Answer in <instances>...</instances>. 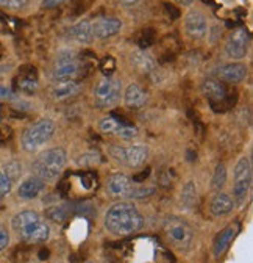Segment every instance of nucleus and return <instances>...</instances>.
Returning <instances> with one entry per match:
<instances>
[{
	"mask_svg": "<svg viewBox=\"0 0 253 263\" xmlns=\"http://www.w3.org/2000/svg\"><path fill=\"white\" fill-rule=\"evenodd\" d=\"M248 46H250L248 31H247V28L239 27L230 33V36L225 43V53L231 60H242V58H245V55L248 52Z\"/></svg>",
	"mask_w": 253,
	"mask_h": 263,
	"instance_id": "f8f14e48",
	"label": "nucleus"
},
{
	"mask_svg": "<svg viewBox=\"0 0 253 263\" xmlns=\"http://www.w3.org/2000/svg\"><path fill=\"white\" fill-rule=\"evenodd\" d=\"M99 163H100V155L97 152H86L78 160V164H81V166H96Z\"/></svg>",
	"mask_w": 253,
	"mask_h": 263,
	"instance_id": "7c9ffc66",
	"label": "nucleus"
},
{
	"mask_svg": "<svg viewBox=\"0 0 253 263\" xmlns=\"http://www.w3.org/2000/svg\"><path fill=\"white\" fill-rule=\"evenodd\" d=\"M81 91V85L78 80H62V82H55V85L50 89V94L55 101H66L69 97L77 96Z\"/></svg>",
	"mask_w": 253,
	"mask_h": 263,
	"instance_id": "dca6fc26",
	"label": "nucleus"
},
{
	"mask_svg": "<svg viewBox=\"0 0 253 263\" xmlns=\"http://www.w3.org/2000/svg\"><path fill=\"white\" fill-rule=\"evenodd\" d=\"M196 202H197V188L193 180H189L181 190V205L184 209H193Z\"/></svg>",
	"mask_w": 253,
	"mask_h": 263,
	"instance_id": "b1692460",
	"label": "nucleus"
},
{
	"mask_svg": "<svg viewBox=\"0 0 253 263\" xmlns=\"http://www.w3.org/2000/svg\"><path fill=\"white\" fill-rule=\"evenodd\" d=\"M47 216L53 221H62L66 218V213L62 210V207H53V209L47 210Z\"/></svg>",
	"mask_w": 253,
	"mask_h": 263,
	"instance_id": "2f4dec72",
	"label": "nucleus"
},
{
	"mask_svg": "<svg viewBox=\"0 0 253 263\" xmlns=\"http://www.w3.org/2000/svg\"><path fill=\"white\" fill-rule=\"evenodd\" d=\"M178 2H180V4H191L193 0H178Z\"/></svg>",
	"mask_w": 253,
	"mask_h": 263,
	"instance_id": "a19ab883",
	"label": "nucleus"
},
{
	"mask_svg": "<svg viewBox=\"0 0 253 263\" xmlns=\"http://www.w3.org/2000/svg\"><path fill=\"white\" fill-rule=\"evenodd\" d=\"M30 0H0V8L10 10V11H19L28 7Z\"/></svg>",
	"mask_w": 253,
	"mask_h": 263,
	"instance_id": "c85d7f7f",
	"label": "nucleus"
},
{
	"mask_svg": "<svg viewBox=\"0 0 253 263\" xmlns=\"http://www.w3.org/2000/svg\"><path fill=\"white\" fill-rule=\"evenodd\" d=\"M132 63L145 77H152L153 74H156V63L145 50H136L135 53H132Z\"/></svg>",
	"mask_w": 253,
	"mask_h": 263,
	"instance_id": "aec40b11",
	"label": "nucleus"
},
{
	"mask_svg": "<svg viewBox=\"0 0 253 263\" xmlns=\"http://www.w3.org/2000/svg\"><path fill=\"white\" fill-rule=\"evenodd\" d=\"M85 63L78 60L74 53H66L56 58L55 66L52 69V80L62 82V80H78L83 76Z\"/></svg>",
	"mask_w": 253,
	"mask_h": 263,
	"instance_id": "0eeeda50",
	"label": "nucleus"
},
{
	"mask_svg": "<svg viewBox=\"0 0 253 263\" xmlns=\"http://www.w3.org/2000/svg\"><path fill=\"white\" fill-rule=\"evenodd\" d=\"M219 79L227 83H239L247 77V68L242 63H230L224 64L217 72Z\"/></svg>",
	"mask_w": 253,
	"mask_h": 263,
	"instance_id": "a211bd4d",
	"label": "nucleus"
},
{
	"mask_svg": "<svg viewBox=\"0 0 253 263\" xmlns=\"http://www.w3.org/2000/svg\"><path fill=\"white\" fill-rule=\"evenodd\" d=\"M10 245V235H8V230L0 224V252L5 251Z\"/></svg>",
	"mask_w": 253,
	"mask_h": 263,
	"instance_id": "473e14b6",
	"label": "nucleus"
},
{
	"mask_svg": "<svg viewBox=\"0 0 253 263\" xmlns=\"http://www.w3.org/2000/svg\"><path fill=\"white\" fill-rule=\"evenodd\" d=\"M238 230H239V226L235 222V224H230L228 227H225L222 232L217 235V238L214 241V249H213L216 257H220L228 249V246L231 245V241L235 240V237L238 234Z\"/></svg>",
	"mask_w": 253,
	"mask_h": 263,
	"instance_id": "6ab92c4d",
	"label": "nucleus"
},
{
	"mask_svg": "<svg viewBox=\"0 0 253 263\" xmlns=\"http://www.w3.org/2000/svg\"><path fill=\"white\" fill-rule=\"evenodd\" d=\"M251 185V164L247 157L241 158L235 166V183H233V202L242 205Z\"/></svg>",
	"mask_w": 253,
	"mask_h": 263,
	"instance_id": "1a4fd4ad",
	"label": "nucleus"
},
{
	"mask_svg": "<svg viewBox=\"0 0 253 263\" xmlns=\"http://www.w3.org/2000/svg\"><path fill=\"white\" fill-rule=\"evenodd\" d=\"M14 85H16L17 91H20L24 94H35L38 89V85H39L38 71L35 66H22L14 79Z\"/></svg>",
	"mask_w": 253,
	"mask_h": 263,
	"instance_id": "4468645a",
	"label": "nucleus"
},
{
	"mask_svg": "<svg viewBox=\"0 0 253 263\" xmlns=\"http://www.w3.org/2000/svg\"><path fill=\"white\" fill-rule=\"evenodd\" d=\"M150 176V168H145L144 171H141L139 174H135L133 177H132V180L135 182V183H138V185H141L142 182H145V179Z\"/></svg>",
	"mask_w": 253,
	"mask_h": 263,
	"instance_id": "f704fd0d",
	"label": "nucleus"
},
{
	"mask_svg": "<svg viewBox=\"0 0 253 263\" xmlns=\"http://www.w3.org/2000/svg\"><path fill=\"white\" fill-rule=\"evenodd\" d=\"M108 154L111 155V158H114L120 164H125V166H130V168H138L147 160L149 149L144 144H136L130 147L110 146Z\"/></svg>",
	"mask_w": 253,
	"mask_h": 263,
	"instance_id": "9d476101",
	"label": "nucleus"
},
{
	"mask_svg": "<svg viewBox=\"0 0 253 263\" xmlns=\"http://www.w3.org/2000/svg\"><path fill=\"white\" fill-rule=\"evenodd\" d=\"M91 27H92L94 38L107 40L117 35L122 28V22L116 17H99L94 22H91Z\"/></svg>",
	"mask_w": 253,
	"mask_h": 263,
	"instance_id": "2eb2a0df",
	"label": "nucleus"
},
{
	"mask_svg": "<svg viewBox=\"0 0 253 263\" xmlns=\"http://www.w3.org/2000/svg\"><path fill=\"white\" fill-rule=\"evenodd\" d=\"M147 102V92L136 83H132L125 88L123 92V104L132 110H139Z\"/></svg>",
	"mask_w": 253,
	"mask_h": 263,
	"instance_id": "f3484780",
	"label": "nucleus"
},
{
	"mask_svg": "<svg viewBox=\"0 0 253 263\" xmlns=\"http://www.w3.org/2000/svg\"><path fill=\"white\" fill-rule=\"evenodd\" d=\"M13 137V130L8 125H0V146L5 144Z\"/></svg>",
	"mask_w": 253,
	"mask_h": 263,
	"instance_id": "72a5a7b5",
	"label": "nucleus"
},
{
	"mask_svg": "<svg viewBox=\"0 0 253 263\" xmlns=\"http://www.w3.org/2000/svg\"><path fill=\"white\" fill-rule=\"evenodd\" d=\"M105 229L111 235H132L144 226V218L139 210L130 202H117L108 209L103 219Z\"/></svg>",
	"mask_w": 253,
	"mask_h": 263,
	"instance_id": "f257e3e1",
	"label": "nucleus"
},
{
	"mask_svg": "<svg viewBox=\"0 0 253 263\" xmlns=\"http://www.w3.org/2000/svg\"><path fill=\"white\" fill-rule=\"evenodd\" d=\"M122 124H125V122H120L114 116H107V118L102 119L99 127H100V132L105 135H117V132H119Z\"/></svg>",
	"mask_w": 253,
	"mask_h": 263,
	"instance_id": "a878e982",
	"label": "nucleus"
},
{
	"mask_svg": "<svg viewBox=\"0 0 253 263\" xmlns=\"http://www.w3.org/2000/svg\"><path fill=\"white\" fill-rule=\"evenodd\" d=\"M68 35H69L71 40H74V41L78 43V44H89V43H92V40H94L92 27H91V22H89V21L77 22L75 25H72V27L68 30Z\"/></svg>",
	"mask_w": 253,
	"mask_h": 263,
	"instance_id": "4be33fe9",
	"label": "nucleus"
},
{
	"mask_svg": "<svg viewBox=\"0 0 253 263\" xmlns=\"http://www.w3.org/2000/svg\"><path fill=\"white\" fill-rule=\"evenodd\" d=\"M107 191L111 197L119 199H142L155 193L153 186H141L126 174L116 173L107 179Z\"/></svg>",
	"mask_w": 253,
	"mask_h": 263,
	"instance_id": "20e7f679",
	"label": "nucleus"
},
{
	"mask_svg": "<svg viewBox=\"0 0 253 263\" xmlns=\"http://www.w3.org/2000/svg\"><path fill=\"white\" fill-rule=\"evenodd\" d=\"M55 134V122L52 119H39L38 122L31 124L24 130L20 137V144L24 151L35 152L43 144H46Z\"/></svg>",
	"mask_w": 253,
	"mask_h": 263,
	"instance_id": "39448f33",
	"label": "nucleus"
},
{
	"mask_svg": "<svg viewBox=\"0 0 253 263\" xmlns=\"http://www.w3.org/2000/svg\"><path fill=\"white\" fill-rule=\"evenodd\" d=\"M183 27L184 31L189 38L193 40H202L205 38L206 31H208V22L203 13H200L199 10H191L183 21Z\"/></svg>",
	"mask_w": 253,
	"mask_h": 263,
	"instance_id": "ddd939ff",
	"label": "nucleus"
},
{
	"mask_svg": "<svg viewBox=\"0 0 253 263\" xmlns=\"http://www.w3.org/2000/svg\"><path fill=\"white\" fill-rule=\"evenodd\" d=\"M202 94L208 99L211 102V105L216 108L219 105H224L225 108H228L230 105L235 104V99H236V94L231 96V92L227 89V85L220 80H216V79H206L202 86ZM224 108V110H225Z\"/></svg>",
	"mask_w": 253,
	"mask_h": 263,
	"instance_id": "9b49d317",
	"label": "nucleus"
},
{
	"mask_svg": "<svg viewBox=\"0 0 253 263\" xmlns=\"http://www.w3.org/2000/svg\"><path fill=\"white\" fill-rule=\"evenodd\" d=\"M164 235L167 241L178 251L191 249L194 243V230L186 221L180 218H167L164 221Z\"/></svg>",
	"mask_w": 253,
	"mask_h": 263,
	"instance_id": "423d86ee",
	"label": "nucleus"
},
{
	"mask_svg": "<svg viewBox=\"0 0 253 263\" xmlns=\"http://www.w3.org/2000/svg\"><path fill=\"white\" fill-rule=\"evenodd\" d=\"M227 182V170L222 163L217 164L216 170H214V174H213V179H211V186L217 191H220V188H222Z\"/></svg>",
	"mask_w": 253,
	"mask_h": 263,
	"instance_id": "bb28decb",
	"label": "nucleus"
},
{
	"mask_svg": "<svg viewBox=\"0 0 253 263\" xmlns=\"http://www.w3.org/2000/svg\"><path fill=\"white\" fill-rule=\"evenodd\" d=\"M44 190V182L39 179V177H36V176H33V177H28V179H25L20 185H19V188H17V196L20 197V199H35V197H38L39 196V193Z\"/></svg>",
	"mask_w": 253,
	"mask_h": 263,
	"instance_id": "412c9836",
	"label": "nucleus"
},
{
	"mask_svg": "<svg viewBox=\"0 0 253 263\" xmlns=\"http://www.w3.org/2000/svg\"><path fill=\"white\" fill-rule=\"evenodd\" d=\"M99 68H100V72H102L105 77H113V74H114V71H116V60H114V57L105 55V57L100 60Z\"/></svg>",
	"mask_w": 253,
	"mask_h": 263,
	"instance_id": "cd10ccee",
	"label": "nucleus"
},
{
	"mask_svg": "<svg viewBox=\"0 0 253 263\" xmlns=\"http://www.w3.org/2000/svg\"><path fill=\"white\" fill-rule=\"evenodd\" d=\"M11 99H14L13 91L7 86H0V101H11Z\"/></svg>",
	"mask_w": 253,
	"mask_h": 263,
	"instance_id": "c9c22d12",
	"label": "nucleus"
},
{
	"mask_svg": "<svg viewBox=\"0 0 253 263\" xmlns=\"http://www.w3.org/2000/svg\"><path fill=\"white\" fill-rule=\"evenodd\" d=\"M13 230L16 235L30 245L44 243L50 237V227L49 224L33 210H24L13 216L11 221Z\"/></svg>",
	"mask_w": 253,
	"mask_h": 263,
	"instance_id": "f03ea898",
	"label": "nucleus"
},
{
	"mask_svg": "<svg viewBox=\"0 0 253 263\" xmlns=\"http://www.w3.org/2000/svg\"><path fill=\"white\" fill-rule=\"evenodd\" d=\"M68 0H43V8H55V7H59L62 4H66Z\"/></svg>",
	"mask_w": 253,
	"mask_h": 263,
	"instance_id": "4c0bfd02",
	"label": "nucleus"
},
{
	"mask_svg": "<svg viewBox=\"0 0 253 263\" xmlns=\"http://www.w3.org/2000/svg\"><path fill=\"white\" fill-rule=\"evenodd\" d=\"M155 41H156V33L153 28H142L135 36V43L141 47V50L150 47L152 44H155Z\"/></svg>",
	"mask_w": 253,
	"mask_h": 263,
	"instance_id": "393cba45",
	"label": "nucleus"
},
{
	"mask_svg": "<svg viewBox=\"0 0 253 263\" xmlns=\"http://www.w3.org/2000/svg\"><path fill=\"white\" fill-rule=\"evenodd\" d=\"M119 2L123 5V7H132V5H135V4H138L139 0H119Z\"/></svg>",
	"mask_w": 253,
	"mask_h": 263,
	"instance_id": "58836bf2",
	"label": "nucleus"
},
{
	"mask_svg": "<svg viewBox=\"0 0 253 263\" xmlns=\"http://www.w3.org/2000/svg\"><path fill=\"white\" fill-rule=\"evenodd\" d=\"M49 254H50V252H49L47 249H41V251H39V258H41V260H46V258H49Z\"/></svg>",
	"mask_w": 253,
	"mask_h": 263,
	"instance_id": "ea45409f",
	"label": "nucleus"
},
{
	"mask_svg": "<svg viewBox=\"0 0 253 263\" xmlns=\"http://www.w3.org/2000/svg\"><path fill=\"white\" fill-rule=\"evenodd\" d=\"M233 207H235V202L228 194L217 193L211 199L209 212L213 216H224V215H228L233 210Z\"/></svg>",
	"mask_w": 253,
	"mask_h": 263,
	"instance_id": "5701e85b",
	"label": "nucleus"
},
{
	"mask_svg": "<svg viewBox=\"0 0 253 263\" xmlns=\"http://www.w3.org/2000/svg\"><path fill=\"white\" fill-rule=\"evenodd\" d=\"M122 83L114 77H103L94 88V102L100 108L114 107L120 101Z\"/></svg>",
	"mask_w": 253,
	"mask_h": 263,
	"instance_id": "6e6552de",
	"label": "nucleus"
},
{
	"mask_svg": "<svg viewBox=\"0 0 253 263\" xmlns=\"http://www.w3.org/2000/svg\"><path fill=\"white\" fill-rule=\"evenodd\" d=\"M164 10L167 13V16H171V19H178L180 17V10L171 4H164Z\"/></svg>",
	"mask_w": 253,
	"mask_h": 263,
	"instance_id": "e433bc0d",
	"label": "nucleus"
},
{
	"mask_svg": "<svg viewBox=\"0 0 253 263\" xmlns=\"http://www.w3.org/2000/svg\"><path fill=\"white\" fill-rule=\"evenodd\" d=\"M11 186H13V180L8 177V174L4 170H0V201L11 191Z\"/></svg>",
	"mask_w": 253,
	"mask_h": 263,
	"instance_id": "c756f323",
	"label": "nucleus"
},
{
	"mask_svg": "<svg viewBox=\"0 0 253 263\" xmlns=\"http://www.w3.org/2000/svg\"><path fill=\"white\" fill-rule=\"evenodd\" d=\"M68 161V154L62 147H52L41 152L33 161V173L43 182H53L59 177Z\"/></svg>",
	"mask_w": 253,
	"mask_h": 263,
	"instance_id": "7ed1b4c3",
	"label": "nucleus"
}]
</instances>
